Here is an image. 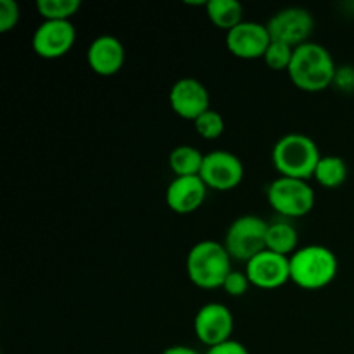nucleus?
<instances>
[{"label":"nucleus","instance_id":"nucleus-1","mask_svg":"<svg viewBox=\"0 0 354 354\" xmlns=\"http://www.w3.org/2000/svg\"><path fill=\"white\" fill-rule=\"evenodd\" d=\"M335 66L330 52L318 41H306L294 48L287 75L304 92H322L334 83Z\"/></svg>","mask_w":354,"mask_h":354},{"label":"nucleus","instance_id":"nucleus-2","mask_svg":"<svg viewBox=\"0 0 354 354\" xmlns=\"http://www.w3.org/2000/svg\"><path fill=\"white\" fill-rule=\"evenodd\" d=\"M337 272V256L325 245H304L290 256V282L304 290L324 289L334 282Z\"/></svg>","mask_w":354,"mask_h":354},{"label":"nucleus","instance_id":"nucleus-3","mask_svg":"<svg viewBox=\"0 0 354 354\" xmlns=\"http://www.w3.org/2000/svg\"><path fill=\"white\" fill-rule=\"evenodd\" d=\"M185 270L194 286L207 290L223 287L225 279L234 268H232V256L221 242L201 241L190 248Z\"/></svg>","mask_w":354,"mask_h":354},{"label":"nucleus","instance_id":"nucleus-4","mask_svg":"<svg viewBox=\"0 0 354 354\" xmlns=\"http://www.w3.org/2000/svg\"><path fill=\"white\" fill-rule=\"evenodd\" d=\"M322 152L317 142L304 133H287L275 142L272 162L280 176L310 180L313 178Z\"/></svg>","mask_w":354,"mask_h":354},{"label":"nucleus","instance_id":"nucleus-5","mask_svg":"<svg viewBox=\"0 0 354 354\" xmlns=\"http://www.w3.org/2000/svg\"><path fill=\"white\" fill-rule=\"evenodd\" d=\"M266 199L283 218H301L313 209L317 196L308 180L279 176L266 189Z\"/></svg>","mask_w":354,"mask_h":354},{"label":"nucleus","instance_id":"nucleus-6","mask_svg":"<svg viewBox=\"0 0 354 354\" xmlns=\"http://www.w3.org/2000/svg\"><path fill=\"white\" fill-rule=\"evenodd\" d=\"M266 232L268 221L256 214H244L232 221L225 234L223 245L232 259L248 263L266 249Z\"/></svg>","mask_w":354,"mask_h":354},{"label":"nucleus","instance_id":"nucleus-7","mask_svg":"<svg viewBox=\"0 0 354 354\" xmlns=\"http://www.w3.org/2000/svg\"><path fill=\"white\" fill-rule=\"evenodd\" d=\"M272 40L283 41L290 47L310 41L315 30V19L311 12L304 7H286L273 14L266 23Z\"/></svg>","mask_w":354,"mask_h":354},{"label":"nucleus","instance_id":"nucleus-8","mask_svg":"<svg viewBox=\"0 0 354 354\" xmlns=\"http://www.w3.org/2000/svg\"><path fill=\"white\" fill-rule=\"evenodd\" d=\"M199 176L206 183L207 189L225 192V190H232L241 185L244 180V165L234 152L216 149L204 156Z\"/></svg>","mask_w":354,"mask_h":354},{"label":"nucleus","instance_id":"nucleus-9","mask_svg":"<svg viewBox=\"0 0 354 354\" xmlns=\"http://www.w3.org/2000/svg\"><path fill=\"white\" fill-rule=\"evenodd\" d=\"M76 41V28L71 21L44 19L33 31L31 47L41 59H59L68 54Z\"/></svg>","mask_w":354,"mask_h":354},{"label":"nucleus","instance_id":"nucleus-10","mask_svg":"<svg viewBox=\"0 0 354 354\" xmlns=\"http://www.w3.org/2000/svg\"><path fill=\"white\" fill-rule=\"evenodd\" d=\"M235 320L232 311L221 303H207L196 313L194 332L196 337L207 348L230 341Z\"/></svg>","mask_w":354,"mask_h":354},{"label":"nucleus","instance_id":"nucleus-11","mask_svg":"<svg viewBox=\"0 0 354 354\" xmlns=\"http://www.w3.org/2000/svg\"><path fill=\"white\" fill-rule=\"evenodd\" d=\"M227 48L232 55L244 61L265 57L268 45L272 44V35L268 26L258 21H242L230 31H227Z\"/></svg>","mask_w":354,"mask_h":354},{"label":"nucleus","instance_id":"nucleus-12","mask_svg":"<svg viewBox=\"0 0 354 354\" xmlns=\"http://www.w3.org/2000/svg\"><path fill=\"white\" fill-rule=\"evenodd\" d=\"M245 273L251 286L258 289H279L290 280V258L265 249L245 263Z\"/></svg>","mask_w":354,"mask_h":354},{"label":"nucleus","instance_id":"nucleus-13","mask_svg":"<svg viewBox=\"0 0 354 354\" xmlns=\"http://www.w3.org/2000/svg\"><path fill=\"white\" fill-rule=\"evenodd\" d=\"M168 99L173 113L183 120L196 121L201 114L211 109V99L206 85L190 76L180 78L173 83Z\"/></svg>","mask_w":354,"mask_h":354},{"label":"nucleus","instance_id":"nucleus-14","mask_svg":"<svg viewBox=\"0 0 354 354\" xmlns=\"http://www.w3.org/2000/svg\"><path fill=\"white\" fill-rule=\"evenodd\" d=\"M127 61L123 41L114 35H99L93 38L86 50L90 69L100 76H113L121 71Z\"/></svg>","mask_w":354,"mask_h":354},{"label":"nucleus","instance_id":"nucleus-15","mask_svg":"<svg viewBox=\"0 0 354 354\" xmlns=\"http://www.w3.org/2000/svg\"><path fill=\"white\" fill-rule=\"evenodd\" d=\"M207 187L199 175L175 176L166 187V204L178 214H190L206 201Z\"/></svg>","mask_w":354,"mask_h":354},{"label":"nucleus","instance_id":"nucleus-16","mask_svg":"<svg viewBox=\"0 0 354 354\" xmlns=\"http://www.w3.org/2000/svg\"><path fill=\"white\" fill-rule=\"evenodd\" d=\"M297 244H299V235L292 223L286 220L268 223V232H266V249L268 251L290 258L299 249Z\"/></svg>","mask_w":354,"mask_h":354},{"label":"nucleus","instance_id":"nucleus-17","mask_svg":"<svg viewBox=\"0 0 354 354\" xmlns=\"http://www.w3.org/2000/svg\"><path fill=\"white\" fill-rule=\"evenodd\" d=\"M206 12L211 23L225 31L244 21V7L239 0H207Z\"/></svg>","mask_w":354,"mask_h":354},{"label":"nucleus","instance_id":"nucleus-18","mask_svg":"<svg viewBox=\"0 0 354 354\" xmlns=\"http://www.w3.org/2000/svg\"><path fill=\"white\" fill-rule=\"evenodd\" d=\"M203 152L197 147L189 144L176 145L171 152H169V168L175 173V176H196L201 173L204 162Z\"/></svg>","mask_w":354,"mask_h":354},{"label":"nucleus","instance_id":"nucleus-19","mask_svg":"<svg viewBox=\"0 0 354 354\" xmlns=\"http://www.w3.org/2000/svg\"><path fill=\"white\" fill-rule=\"evenodd\" d=\"M313 178L325 189H337L348 180V165L339 156H322Z\"/></svg>","mask_w":354,"mask_h":354},{"label":"nucleus","instance_id":"nucleus-20","mask_svg":"<svg viewBox=\"0 0 354 354\" xmlns=\"http://www.w3.org/2000/svg\"><path fill=\"white\" fill-rule=\"evenodd\" d=\"M35 7L44 19L71 21V17L82 7V2L80 0H37Z\"/></svg>","mask_w":354,"mask_h":354},{"label":"nucleus","instance_id":"nucleus-21","mask_svg":"<svg viewBox=\"0 0 354 354\" xmlns=\"http://www.w3.org/2000/svg\"><path fill=\"white\" fill-rule=\"evenodd\" d=\"M294 55V47L283 44V41L272 40L265 52V62L273 71H287Z\"/></svg>","mask_w":354,"mask_h":354},{"label":"nucleus","instance_id":"nucleus-22","mask_svg":"<svg viewBox=\"0 0 354 354\" xmlns=\"http://www.w3.org/2000/svg\"><path fill=\"white\" fill-rule=\"evenodd\" d=\"M194 128H196V131L203 138L216 140V138L221 137V133L225 131V120L218 111L209 109L204 114H201V116L194 121Z\"/></svg>","mask_w":354,"mask_h":354},{"label":"nucleus","instance_id":"nucleus-23","mask_svg":"<svg viewBox=\"0 0 354 354\" xmlns=\"http://www.w3.org/2000/svg\"><path fill=\"white\" fill-rule=\"evenodd\" d=\"M21 9L16 0H0V33L14 30L19 23Z\"/></svg>","mask_w":354,"mask_h":354},{"label":"nucleus","instance_id":"nucleus-24","mask_svg":"<svg viewBox=\"0 0 354 354\" xmlns=\"http://www.w3.org/2000/svg\"><path fill=\"white\" fill-rule=\"evenodd\" d=\"M251 282H249V277L245 272H239V270H232L230 275L225 279L223 287L221 289L232 297H241L244 294H248Z\"/></svg>","mask_w":354,"mask_h":354},{"label":"nucleus","instance_id":"nucleus-25","mask_svg":"<svg viewBox=\"0 0 354 354\" xmlns=\"http://www.w3.org/2000/svg\"><path fill=\"white\" fill-rule=\"evenodd\" d=\"M334 86H337L342 92H353L354 90V68L353 66H341L335 71Z\"/></svg>","mask_w":354,"mask_h":354},{"label":"nucleus","instance_id":"nucleus-26","mask_svg":"<svg viewBox=\"0 0 354 354\" xmlns=\"http://www.w3.org/2000/svg\"><path fill=\"white\" fill-rule=\"evenodd\" d=\"M204 354H249V349L242 342L230 339V341H225L221 344L213 346V348H207Z\"/></svg>","mask_w":354,"mask_h":354},{"label":"nucleus","instance_id":"nucleus-27","mask_svg":"<svg viewBox=\"0 0 354 354\" xmlns=\"http://www.w3.org/2000/svg\"><path fill=\"white\" fill-rule=\"evenodd\" d=\"M161 354H201V353L196 351L194 348H190V346L176 344V346H169V348H166Z\"/></svg>","mask_w":354,"mask_h":354}]
</instances>
